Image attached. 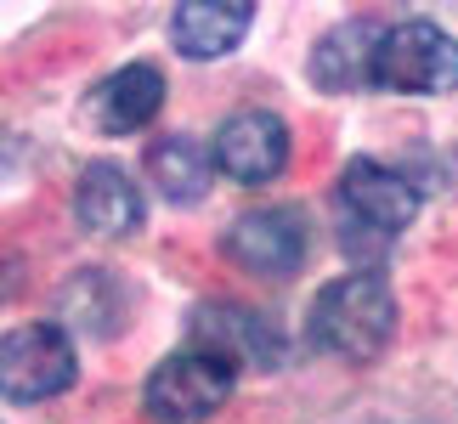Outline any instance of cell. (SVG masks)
Segmentation results:
<instances>
[{"label": "cell", "mask_w": 458, "mask_h": 424, "mask_svg": "<svg viewBox=\"0 0 458 424\" xmlns=\"http://www.w3.org/2000/svg\"><path fill=\"white\" fill-rule=\"evenodd\" d=\"M396 334V300L391 283L379 272H351L334 277L323 294L311 300V340L328 351V357L345 362H374Z\"/></svg>", "instance_id": "obj_1"}, {"label": "cell", "mask_w": 458, "mask_h": 424, "mask_svg": "<svg viewBox=\"0 0 458 424\" xmlns=\"http://www.w3.org/2000/svg\"><path fill=\"white\" fill-rule=\"evenodd\" d=\"M340 209H345V233L340 243L351 250H385L419 209V187L402 170L379 165V158H351L340 175Z\"/></svg>", "instance_id": "obj_2"}, {"label": "cell", "mask_w": 458, "mask_h": 424, "mask_svg": "<svg viewBox=\"0 0 458 424\" xmlns=\"http://www.w3.org/2000/svg\"><path fill=\"white\" fill-rule=\"evenodd\" d=\"M233 385H238V362L226 357V351L216 345H187V351H175V357H165L148 374V413L158 424H199L221 408L226 396H233Z\"/></svg>", "instance_id": "obj_3"}, {"label": "cell", "mask_w": 458, "mask_h": 424, "mask_svg": "<svg viewBox=\"0 0 458 424\" xmlns=\"http://www.w3.org/2000/svg\"><path fill=\"white\" fill-rule=\"evenodd\" d=\"M374 85L402 97H447L458 91V40L447 29L408 17V23L385 29L374 51Z\"/></svg>", "instance_id": "obj_4"}, {"label": "cell", "mask_w": 458, "mask_h": 424, "mask_svg": "<svg viewBox=\"0 0 458 424\" xmlns=\"http://www.w3.org/2000/svg\"><path fill=\"white\" fill-rule=\"evenodd\" d=\"M0 385L6 402H46L74 385V340L57 323H23L0 345Z\"/></svg>", "instance_id": "obj_5"}, {"label": "cell", "mask_w": 458, "mask_h": 424, "mask_svg": "<svg viewBox=\"0 0 458 424\" xmlns=\"http://www.w3.org/2000/svg\"><path fill=\"white\" fill-rule=\"evenodd\" d=\"M226 260L255 277H289L306 260V221L294 209H255L226 233Z\"/></svg>", "instance_id": "obj_6"}, {"label": "cell", "mask_w": 458, "mask_h": 424, "mask_svg": "<svg viewBox=\"0 0 458 424\" xmlns=\"http://www.w3.org/2000/svg\"><path fill=\"white\" fill-rule=\"evenodd\" d=\"M216 165L243 187L272 182L289 165V125L267 108H243L216 131Z\"/></svg>", "instance_id": "obj_7"}, {"label": "cell", "mask_w": 458, "mask_h": 424, "mask_svg": "<svg viewBox=\"0 0 458 424\" xmlns=\"http://www.w3.org/2000/svg\"><path fill=\"white\" fill-rule=\"evenodd\" d=\"M379 40H385V29L374 17H351V23L328 29L311 51V80L323 85V91H362V85H374Z\"/></svg>", "instance_id": "obj_8"}, {"label": "cell", "mask_w": 458, "mask_h": 424, "mask_svg": "<svg viewBox=\"0 0 458 424\" xmlns=\"http://www.w3.org/2000/svg\"><path fill=\"white\" fill-rule=\"evenodd\" d=\"M158 108H165V74H158L153 63H125L119 74H108L91 91V114L108 136L142 131Z\"/></svg>", "instance_id": "obj_9"}, {"label": "cell", "mask_w": 458, "mask_h": 424, "mask_svg": "<svg viewBox=\"0 0 458 424\" xmlns=\"http://www.w3.org/2000/svg\"><path fill=\"white\" fill-rule=\"evenodd\" d=\"M74 216L97 238H125L142 226V192L131 187V175L119 165H85L74 187Z\"/></svg>", "instance_id": "obj_10"}, {"label": "cell", "mask_w": 458, "mask_h": 424, "mask_svg": "<svg viewBox=\"0 0 458 424\" xmlns=\"http://www.w3.org/2000/svg\"><path fill=\"white\" fill-rule=\"evenodd\" d=\"M199 345L226 351L238 368H277L284 362V334H277L267 317H255L250 306H204L199 311Z\"/></svg>", "instance_id": "obj_11"}, {"label": "cell", "mask_w": 458, "mask_h": 424, "mask_svg": "<svg viewBox=\"0 0 458 424\" xmlns=\"http://www.w3.org/2000/svg\"><path fill=\"white\" fill-rule=\"evenodd\" d=\"M250 23H255L250 0H187L170 23V40L187 57H226L250 34Z\"/></svg>", "instance_id": "obj_12"}, {"label": "cell", "mask_w": 458, "mask_h": 424, "mask_svg": "<svg viewBox=\"0 0 458 424\" xmlns=\"http://www.w3.org/2000/svg\"><path fill=\"white\" fill-rule=\"evenodd\" d=\"M148 175L158 182V192H165V199L192 204V199L209 187V153H204V141H192V136H165V141H153V148H148Z\"/></svg>", "instance_id": "obj_13"}]
</instances>
